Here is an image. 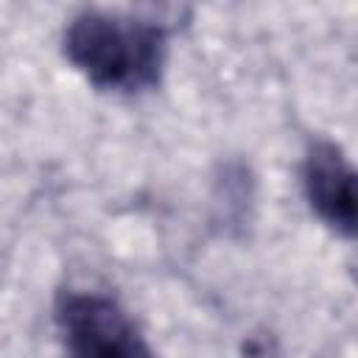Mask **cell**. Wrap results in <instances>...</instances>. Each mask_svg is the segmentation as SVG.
<instances>
[{"label":"cell","instance_id":"3","mask_svg":"<svg viewBox=\"0 0 358 358\" xmlns=\"http://www.w3.org/2000/svg\"><path fill=\"white\" fill-rule=\"evenodd\" d=\"M302 185L313 213L338 235H355V171L336 143L316 140L302 165Z\"/></svg>","mask_w":358,"mask_h":358},{"label":"cell","instance_id":"2","mask_svg":"<svg viewBox=\"0 0 358 358\" xmlns=\"http://www.w3.org/2000/svg\"><path fill=\"white\" fill-rule=\"evenodd\" d=\"M56 324L70 358H154L129 313L98 291H62Z\"/></svg>","mask_w":358,"mask_h":358},{"label":"cell","instance_id":"1","mask_svg":"<svg viewBox=\"0 0 358 358\" xmlns=\"http://www.w3.org/2000/svg\"><path fill=\"white\" fill-rule=\"evenodd\" d=\"M168 36L154 20L117 11H81L64 31V56L98 90L143 92L159 84Z\"/></svg>","mask_w":358,"mask_h":358}]
</instances>
